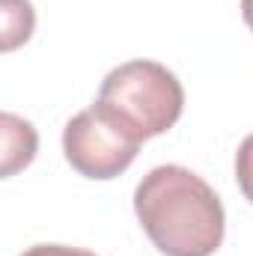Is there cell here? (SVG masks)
I'll use <instances>...</instances> for the list:
<instances>
[{
  "label": "cell",
  "mask_w": 253,
  "mask_h": 256,
  "mask_svg": "<svg viewBox=\"0 0 253 256\" xmlns=\"http://www.w3.org/2000/svg\"><path fill=\"white\" fill-rule=\"evenodd\" d=\"M242 18H244V24L253 33V0H242Z\"/></svg>",
  "instance_id": "ba28073f"
},
{
  "label": "cell",
  "mask_w": 253,
  "mask_h": 256,
  "mask_svg": "<svg viewBox=\"0 0 253 256\" xmlns=\"http://www.w3.org/2000/svg\"><path fill=\"white\" fill-rule=\"evenodd\" d=\"M98 102L122 116L143 140L167 134L185 110L182 80L155 60H128L104 74Z\"/></svg>",
  "instance_id": "7a4b0ae2"
},
{
  "label": "cell",
  "mask_w": 253,
  "mask_h": 256,
  "mask_svg": "<svg viewBox=\"0 0 253 256\" xmlns=\"http://www.w3.org/2000/svg\"><path fill=\"white\" fill-rule=\"evenodd\" d=\"M236 182L244 200L253 206V134H248L236 152Z\"/></svg>",
  "instance_id": "8992f818"
},
{
  "label": "cell",
  "mask_w": 253,
  "mask_h": 256,
  "mask_svg": "<svg viewBox=\"0 0 253 256\" xmlns=\"http://www.w3.org/2000/svg\"><path fill=\"white\" fill-rule=\"evenodd\" d=\"M140 131H134L102 102L74 114L63 128V155L72 170L102 182L126 173L140 152Z\"/></svg>",
  "instance_id": "3957f363"
},
{
  "label": "cell",
  "mask_w": 253,
  "mask_h": 256,
  "mask_svg": "<svg viewBox=\"0 0 253 256\" xmlns=\"http://www.w3.org/2000/svg\"><path fill=\"white\" fill-rule=\"evenodd\" d=\"M134 214L164 256H212L224 244L226 214L220 196L182 164L152 167L140 179Z\"/></svg>",
  "instance_id": "6da1fadb"
},
{
  "label": "cell",
  "mask_w": 253,
  "mask_h": 256,
  "mask_svg": "<svg viewBox=\"0 0 253 256\" xmlns=\"http://www.w3.org/2000/svg\"><path fill=\"white\" fill-rule=\"evenodd\" d=\"M0 134H3V164H0V176L9 179L18 170H24L39 149V134L27 120L15 116V114H3L0 116Z\"/></svg>",
  "instance_id": "277c9868"
},
{
  "label": "cell",
  "mask_w": 253,
  "mask_h": 256,
  "mask_svg": "<svg viewBox=\"0 0 253 256\" xmlns=\"http://www.w3.org/2000/svg\"><path fill=\"white\" fill-rule=\"evenodd\" d=\"M3 51H15L33 36L36 12L30 0H3Z\"/></svg>",
  "instance_id": "5b68a950"
},
{
  "label": "cell",
  "mask_w": 253,
  "mask_h": 256,
  "mask_svg": "<svg viewBox=\"0 0 253 256\" xmlns=\"http://www.w3.org/2000/svg\"><path fill=\"white\" fill-rule=\"evenodd\" d=\"M21 256H96V254L80 250V248H66V244H33Z\"/></svg>",
  "instance_id": "52a82bcc"
}]
</instances>
